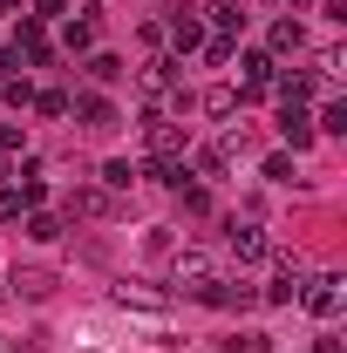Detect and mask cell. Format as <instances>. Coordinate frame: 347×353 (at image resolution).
I'll return each mask as SVG.
<instances>
[{
  "label": "cell",
  "mask_w": 347,
  "mask_h": 353,
  "mask_svg": "<svg viewBox=\"0 0 347 353\" xmlns=\"http://www.w3.org/2000/svg\"><path fill=\"white\" fill-rule=\"evenodd\" d=\"M136 88H143V102H157V109H191V102H198V95L184 88V61H171V54L143 61V75H136Z\"/></svg>",
  "instance_id": "6da1fadb"
},
{
  "label": "cell",
  "mask_w": 347,
  "mask_h": 353,
  "mask_svg": "<svg viewBox=\"0 0 347 353\" xmlns=\"http://www.w3.org/2000/svg\"><path fill=\"white\" fill-rule=\"evenodd\" d=\"M300 306L313 312V319H334V312L347 306V279H341V272H313V279H300Z\"/></svg>",
  "instance_id": "7a4b0ae2"
},
{
  "label": "cell",
  "mask_w": 347,
  "mask_h": 353,
  "mask_svg": "<svg viewBox=\"0 0 347 353\" xmlns=\"http://www.w3.org/2000/svg\"><path fill=\"white\" fill-rule=\"evenodd\" d=\"M184 143H191V130L184 123H171V116H143V150H150V163H164V157H184Z\"/></svg>",
  "instance_id": "3957f363"
},
{
  "label": "cell",
  "mask_w": 347,
  "mask_h": 353,
  "mask_svg": "<svg viewBox=\"0 0 347 353\" xmlns=\"http://www.w3.org/2000/svg\"><path fill=\"white\" fill-rule=\"evenodd\" d=\"M225 252H232L238 265H259V259H272V238H265L252 218H232L225 224Z\"/></svg>",
  "instance_id": "277c9868"
},
{
  "label": "cell",
  "mask_w": 347,
  "mask_h": 353,
  "mask_svg": "<svg viewBox=\"0 0 347 353\" xmlns=\"http://www.w3.org/2000/svg\"><path fill=\"white\" fill-rule=\"evenodd\" d=\"M238 68H245V82H238V102H259V95H272V75H279V61L265 54V48H245V54H232Z\"/></svg>",
  "instance_id": "5b68a950"
},
{
  "label": "cell",
  "mask_w": 347,
  "mask_h": 353,
  "mask_svg": "<svg viewBox=\"0 0 347 353\" xmlns=\"http://www.w3.org/2000/svg\"><path fill=\"white\" fill-rule=\"evenodd\" d=\"M212 279H218V259H212V252H177V259H171V285H177V292H191V299H198Z\"/></svg>",
  "instance_id": "8992f818"
},
{
  "label": "cell",
  "mask_w": 347,
  "mask_h": 353,
  "mask_svg": "<svg viewBox=\"0 0 347 353\" xmlns=\"http://www.w3.org/2000/svg\"><path fill=\"white\" fill-rule=\"evenodd\" d=\"M68 116H75L82 130H116V123H123V116H116V102H109V95H95V88H75V95H68Z\"/></svg>",
  "instance_id": "52a82bcc"
},
{
  "label": "cell",
  "mask_w": 347,
  "mask_h": 353,
  "mask_svg": "<svg viewBox=\"0 0 347 353\" xmlns=\"http://www.w3.org/2000/svg\"><path fill=\"white\" fill-rule=\"evenodd\" d=\"M198 299H205V306H218V312H245L252 299H259V292H252L245 279H212V285H205Z\"/></svg>",
  "instance_id": "ba28073f"
},
{
  "label": "cell",
  "mask_w": 347,
  "mask_h": 353,
  "mask_svg": "<svg viewBox=\"0 0 347 353\" xmlns=\"http://www.w3.org/2000/svg\"><path fill=\"white\" fill-rule=\"evenodd\" d=\"M116 211V190H102V183H75L68 190V218H109Z\"/></svg>",
  "instance_id": "9c48e42d"
},
{
  "label": "cell",
  "mask_w": 347,
  "mask_h": 353,
  "mask_svg": "<svg viewBox=\"0 0 347 353\" xmlns=\"http://www.w3.org/2000/svg\"><path fill=\"white\" fill-rule=\"evenodd\" d=\"M279 136L293 143V157L313 143V116H306V102H279Z\"/></svg>",
  "instance_id": "30bf717a"
},
{
  "label": "cell",
  "mask_w": 347,
  "mask_h": 353,
  "mask_svg": "<svg viewBox=\"0 0 347 353\" xmlns=\"http://www.w3.org/2000/svg\"><path fill=\"white\" fill-rule=\"evenodd\" d=\"M7 285H14L21 299H48V292H55V272H48V265H14Z\"/></svg>",
  "instance_id": "8fae6325"
},
{
  "label": "cell",
  "mask_w": 347,
  "mask_h": 353,
  "mask_svg": "<svg viewBox=\"0 0 347 353\" xmlns=\"http://www.w3.org/2000/svg\"><path fill=\"white\" fill-rule=\"evenodd\" d=\"M306 34H300V21H272V41H265V54L272 61H286V54H300Z\"/></svg>",
  "instance_id": "7c38bea8"
},
{
  "label": "cell",
  "mask_w": 347,
  "mask_h": 353,
  "mask_svg": "<svg viewBox=\"0 0 347 353\" xmlns=\"http://www.w3.org/2000/svg\"><path fill=\"white\" fill-rule=\"evenodd\" d=\"M198 41H205V21L177 7V14H171V48H177V54H191V48H198Z\"/></svg>",
  "instance_id": "4fadbf2b"
},
{
  "label": "cell",
  "mask_w": 347,
  "mask_h": 353,
  "mask_svg": "<svg viewBox=\"0 0 347 353\" xmlns=\"http://www.w3.org/2000/svg\"><path fill=\"white\" fill-rule=\"evenodd\" d=\"M62 231H68V218H62V211H28V238H35V245H55Z\"/></svg>",
  "instance_id": "5bb4252c"
},
{
  "label": "cell",
  "mask_w": 347,
  "mask_h": 353,
  "mask_svg": "<svg viewBox=\"0 0 347 353\" xmlns=\"http://www.w3.org/2000/svg\"><path fill=\"white\" fill-rule=\"evenodd\" d=\"M62 41H68V54H88V48H95V14H82V21L68 14V28H62Z\"/></svg>",
  "instance_id": "9a60e30c"
},
{
  "label": "cell",
  "mask_w": 347,
  "mask_h": 353,
  "mask_svg": "<svg viewBox=\"0 0 347 353\" xmlns=\"http://www.w3.org/2000/svg\"><path fill=\"white\" fill-rule=\"evenodd\" d=\"M205 14H212V28H218V34H238V28H245V7H238V0H212Z\"/></svg>",
  "instance_id": "2e32d148"
},
{
  "label": "cell",
  "mask_w": 347,
  "mask_h": 353,
  "mask_svg": "<svg viewBox=\"0 0 347 353\" xmlns=\"http://www.w3.org/2000/svg\"><path fill=\"white\" fill-rule=\"evenodd\" d=\"M198 109H205V116H232V109H238V88H232V82L205 88V95H198Z\"/></svg>",
  "instance_id": "e0dca14e"
},
{
  "label": "cell",
  "mask_w": 347,
  "mask_h": 353,
  "mask_svg": "<svg viewBox=\"0 0 347 353\" xmlns=\"http://www.w3.org/2000/svg\"><path fill=\"white\" fill-rule=\"evenodd\" d=\"M313 136H347V102H320V116H313Z\"/></svg>",
  "instance_id": "ac0fdd59"
},
{
  "label": "cell",
  "mask_w": 347,
  "mask_h": 353,
  "mask_svg": "<svg viewBox=\"0 0 347 353\" xmlns=\"http://www.w3.org/2000/svg\"><path fill=\"white\" fill-rule=\"evenodd\" d=\"M136 176H143V170H136V163H123V157H116V163H102V190H130Z\"/></svg>",
  "instance_id": "d6986e66"
},
{
  "label": "cell",
  "mask_w": 347,
  "mask_h": 353,
  "mask_svg": "<svg viewBox=\"0 0 347 353\" xmlns=\"http://www.w3.org/2000/svg\"><path fill=\"white\" fill-rule=\"evenodd\" d=\"M177 197H184V211H191V218H205V211H212V190H205V183H177Z\"/></svg>",
  "instance_id": "ffe728a7"
},
{
  "label": "cell",
  "mask_w": 347,
  "mask_h": 353,
  "mask_svg": "<svg viewBox=\"0 0 347 353\" xmlns=\"http://www.w3.org/2000/svg\"><path fill=\"white\" fill-rule=\"evenodd\" d=\"M198 48H205V61H212V68H225V61L238 54V41H232V34H212V41H198Z\"/></svg>",
  "instance_id": "44dd1931"
},
{
  "label": "cell",
  "mask_w": 347,
  "mask_h": 353,
  "mask_svg": "<svg viewBox=\"0 0 347 353\" xmlns=\"http://www.w3.org/2000/svg\"><path fill=\"white\" fill-rule=\"evenodd\" d=\"M116 75H123L116 54H88V82H116Z\"/></svg>",
  "instance_id": "7402d4cb"
},
{
  "label": "cell",
  "mask_w": 347,
  "mask_h": 353,
  "mask_svg": "<svg viewBox=\"0 0 347 353\" xmlns=\"http://www.w3.org/2000/svg\"><path fill=\"white\" fill-rule=\"evenodd\" d=\"M21 211H28V204H21V190H14V183H0V224H21Z\"/></svg>",
  "instance_id": "603a6c76"
},
{
  "label": "cell",
  "mask_w": 347,
  "mask_h": 353,
  "mask_svg": "<svg viewBox=\"0 0 347 353\" xmlns=\"http://www.w3.org/2000/svg\"><path fill=\"white\" fill-rule=\"evenodd\" d=\"M7 109H35V88H28V75H14V82H7Z\"/></svg>",
  "instance_id": "cb8c5ba5"
},
{
  "label": "cell",
  "mask_w": 347,
  "mask_h": 353,
  "mask_svg": "<svg viewBox=\"0 0 347 353\" xmlns=\"http://www.w3.org/2000/svg\"><path fill=\"white\" fill-rule=\"evenodd\" d=\"M35 109H41V116H68V95H62V88H41Z\"/></svg>",
  "instance_id": "d4e9b609"
},
{
  "label": "cell",
  "mask_w": 347,
  "mask_h": 353,
  "mask_svg": "<svg viewBox=\"0 0 347 353\" xmlns=\"http://www.w3.org/2000/svg\"><path fill=\"white\" fill-rule=\"evenodd\" d=\"M265 176H272V183H300V176H293V157H265Z\"/></svg>",
  "instance_id": "484cf974"
},
{
  "label": "cell",
  "mask_w": 347,
  "mask_h": 353,
  "mask_svg": "<svg viewBox=\"0 0 347 353\" xmlns=\"http://www.w3.org/2000/svg\"><path fill=\"white\" fill-rule=\"evenodd\" d=\"M21 75V48H0V82H14Z\"/></svg>",
  "instance_id": "4316f807"
},
{
  "label": "cell",
  "mask_w": 347,
  "mask_h": 353,
  "mask_svg": "<svg viewBox=\"0 0 347 353\" xmlns=\"http://www.w3.org/2000/svg\"><path fill=\"white\" fill-rule=\"evenodd\" d=\"M0 150H21V123H0Z\"/></svg>",
  "instance_id": "83f0119b"
},
{
  "label": "cell",
  "mask_w": 347,
  "mask_h": 353,
  "mask_svg": "<svg viewBox=\"0 0 347 353\" xmlns=\"http://www.w3.org/2000/svg\"><path fill=\"white\" fill-rule=\"evenodd\" d=\"M0 183H14V150H0Z\"/></svg>",
  "instance_id": "f1b7e54d"
},
{
  "label": "cell",
  "mask_w": 347,
  "mask_h": 353,
  "mask_svg": "<svg viewBox=\"0 0 347 353\" xmlns=\"http://www.w3.org/2000/svg\"><path fill=\"white\" fill-rule=\"evenodd\" d=\"M62 7H68V0H41V14H35V21H55V14H62Z\"/></svg>",
  "instance_id": "f546056e"
},
{
  "label": "cell",
  "mask_w": 347,
  "mask_h": 353,
  "mask_svg": "<svg viewBox=\"0 0 347 353\" xmlns=\"http://www.w3.org/2000/svg\"><path fill=\"white\" fill-rule=\"evenodd\" d=\"M313 353H341V340H320V347H313Z\"/></svg>",
  "instance_id": "4dcf8cb0"
},
{
  "label": "cell",
  "mask_w": 347,
  "mask_h": 353,
  "mask_svg": "<svg viewBox=\"0 0 347 353\" xmlns=\"http://www.w3.org/2000/svg\"><path fill=\"white\" fill-rule=\"evenodd\" d=\"M265 7H306V0H265Z\"/></svg>",
  "instance_id": "1f68e13d"
},
{
  "label": "cell",
  "mask_w": 347,
  "mask_h": 353,
  "mask_svg": "<svg viewBox=\"0 0 347 353\" xmlns=\"http://www.w3.org/2000/svg\"><path fill=\"white\" fill-rule=\"evenodd\" d=\"M14 7H21V0H0V14H14Z\"/></svg>",
  "instance_id": "d6a6232c"
}]
</instances>
